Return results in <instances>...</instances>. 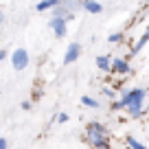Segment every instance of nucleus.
Segmentation results:
<instances>
[{"instance_id": "f257e3e1", "label": "nucleus", "mask_w": 149, "mask_h": 149, "mask_svg": "<svg viewBox=\"0 0 149 149\" xmlns=\"http://www.w3.org/2000/svg\"><path fill=\"white\" fill-rule=\"evenodd\" d=\"M145 99H147V92L143 88H132L127 92H123V97L118 99L123 105V110H127L132 118H138L143 114V105H145Z\"/></svg>"}, {"instance_id": "f03ea898", "label": "nucleus", "mask_w": 149, "mask_h": 149, "mask_svg": "<svg viewBox=\"0 0 149 149\" xmlns=\"http://www.w3.org/2000/svg\"><path fill=\"white\" fill-rule=\"evenodd\" d=\"M86 140L92 149H107L110 140H107V130L101 123H88L86 127Z\"/></svg>"}, {"instance_id": "7ed1b4c3", "label": "nucleus", "mask_w": 149, "mask_h": 149, "mask_svg": "<svg viewBox=\"0 0 149 149\" xmlns=\"http://www.w3.org/2000/svg\"><path fill=\"white\" fill-rule=\"evenodd\" d=\"M11 64H13L15 70H24L29 66V53L24 48H15L13 55H11Z\"/></svg>"}, {"instance_id": "20e7f679", "label": "nucleus", "mask_w": 149, "mask_h": 149, "mask_svg": "<svg viewBox=\"0 0 149 149\" xmlns=\"http://www.w3.org/2000/svg\"><path fill=\"white\" fill-rule=\"evenodd\" d=\"M79 55H81V44H77V42L68 44V51H66V55H64V64L68 66V64H72V61H77Z\"/></svg>"}, {"instance_id": "39448f33", "label": "nucleus", "mask_w": 149, "mask_h": 149, "mask_svg": "<svg viewBox=\"0 0 149 149\" xmlns=\"http://www.w3.org/2000/svg\"><path fill=\"white\" fill-rule=\"evenodd\" d=\"M66 22H68L66 18H53L51 20V29L55 33V37H59V40L66 35Z\"/></svg>"}, {"instance_id": "423d86ee", "label": "nucleus", "mask_w": 149, "mask_h": 149, "mask_svg": "<svg viewBox=\"0 0 149 149\" xmlns=\"http://www.w3.org/2000/svg\"><path fill=\"white\" fill-rule=\"evenodd\" d=\"M112 72H116V74H130L132 72V66L127 59H114L112 61Z\"/></svg>"}, {"instance_id": "0eeeda50", "label": "nucleus", "mask_w": 149, "mask_h": 149, "mask_svg": "<svg viewBox=\"0 0 149 149\" xmlns=\"http://www.w3.org/2000/svg\"><path fill=\"white\" fill-rule=\"evenodd\" d=\"M81 7H84L88 13H101L103 11V5L97 2V0H81Z\"/></svg>"}, {"instance_id": "6e6552de", "label": "nucleus", "mask_w": 149, "mask_h": 149, "mask_svg": "<svg viewBox=\"0 0 149 149\" xmlns=\"http://www.w3.org/2000/svg\"><path fill=\"white\" fill-rule=\"evenodd\" d=\"M97 68L103 70V72H110V70H112L110 57H107V55H99V57H97Z\"/></svg>"}, {"instance_id": "1a4fd4ad", "label": "nucleus", "mask_w": 149, "mask_h": 149, "mask_svg": "<svg viewBox=\"0 0 149 149\" xmlns=\"http://www.w3.org/2000/svg\"><path fill=\"white\" fill-rule=\"evenodd\" d=\"M59 5V0H42V2H37L35 11H46V9H55Z\"/></svg>"}, {"instance_id": "9d476101", "label": "nucleus", "mask_w": 149, "mask_h": 149, "mask_svg": "<svg viewBox=\"0 0 149 149\" xmlns=\"http://www.w3.org/2000/svg\"><path fill=\"white\" fill-rule=\"evenodd\" d=\"M81 103H84L86 107H94V110H97V107L101 105V103H99L97 99H92V97H81Z\"/></svg>"}, {"instance_id": "9b49d317", "label": "nucleus", "mask_w": 149, "mask_h": 149, "mask_svg": "<svg viewBox=\"0 0 149 149\" xmlns=\"http://www.w3.org/2000/svg\"><path fill=\"white\" fill-rule=\"evenodd\" d=\"M127 145H130L132 149H147V147H145L143 143H138V140H136V138H132V136L127 138Z\"/></svg>"}, {"instance_id": "f8f14e48", "label": "nucleus", "mask_w": 149, "mask_h": 149, "mask_svg": "<svg viewBox=\"0 0 149 149\" xmlns=\"http://www.w3.org/2000/svg\"><path fill=\"white\" fill-rule=\"evenodd\" d=\"M121 40H123V33H112V35L107 37V42H110V44H118Z\"/></svg>"}, {"instance_id": "ddd939ff", "label": "nucleus", "mask_w": 149, "mask_h": 149, "mask_svg": "<svg viewBox=\"0 0 149 149\" xmlns=\"http://www.w3.org/2000/svg\"><path fill=\"white\" fill-rule=\"evenodd\" d=\"M112 110H123V105H121V101H114V103H112Z\"/></svg>"}, {"instance_id": "4468645a", "label": "nucleus", "mask_w": 149, "mask_h": 149, "mask_svg": "<svg viewBox=\"0 0 149 149\" xmlns=\"http://www.w3.org/2000/svg\"><path fill=\"white\" fill-rule=\"evenodd\" d=\"M103 94H105V97H112V99H114V90H110V88L103 90Z\"/></svg>"}, {"instance_id": "2eb2a0df", "label": "nucleus", "mask_w": 149, "mask_h": 149, "mask_svg": "<svg viewBox=\"0 0 149 149\" xmlns=\"http://www.w3.org/2000/svg\"><path fill=\"white\" fill-rule=\"evenodd\" d=\"M57 121H59V123H66V121H68V114H59V116H57Z\"/></svg>"}, {"instance_id": "dca6fc26", "label": "nucleus", "mask_w": 149, "mask_h": 149, "mask_svg": "<svg viewBox=\"0 0 149 149\" xmlns=\"http://www.w3.org/2000/svg\"><path fill=\"white\" fill-rule=\"evenodd\" d=\"M0 149H7V138H0Z\"/></svg>"}, {"instance_id": "f3484780", "label": "nucleus", "mask_w": 149, "mask_h": 149, "mask_svg": "<svg viewBox=\"0 0 149 149\" xmlns=\"http://www.w3.org/2000/svg\"><path fill=\"white\" fill-rule=\"evenodd\" d=\"M5 57H7V51H0V64L5 61Z\"/></svg>"}, {"instance_id": "a211bd4d", "label": "nucleus", "mask_w": 149, "mask_h": 149, "mask_svg": "<svg viewBox=\"0 0 149 149\" xmlns=\"http://www.w3.org/2000/svg\"><path fill=\"white\" fill-rule=\"evenodd\" d=\"M5 22V13H2V11H0V24Z\"/></svg>"}, {"instance_id": "6ab92c4d", "label": "nucleus", "mask_w": 149, "mask_h": 149, "mask_svg": "<svg viewBox=\"0 0 149 149\" xmlns=\"http://www.w3.org/2000/svg\"><path fill=\"white\" fill-rule=\"evenodd\" d=\"M147 110H149V103H147Z\"/></svg>"}, {"instance_id": "aec40b11", "label": "nucleus", "mask_w": 149, "mask_h": 149, "mask_svg": "<svg viewBox=\"0 0 149 149\" xmlns=\"http://www.w3.org/2000/svg\"><path fill=\"white\" fill-rule=\"evenodd\" d=\"M0 138H2V136H0Z\"/></svg>"}, {"instance_id": "412c9836", "label": "nucleus", "mask_w": 149, "mask_h": 149, "mask_svg": "<svg viewBox=\"0 0 149 149\" xmlns=\"http://www.w3.org/2000/svg\"><path fill=\"white\" fill-rule=\"evenodd\" d=\"M107 149H110V147H107Z\"/></svg>"}]
</instances>
